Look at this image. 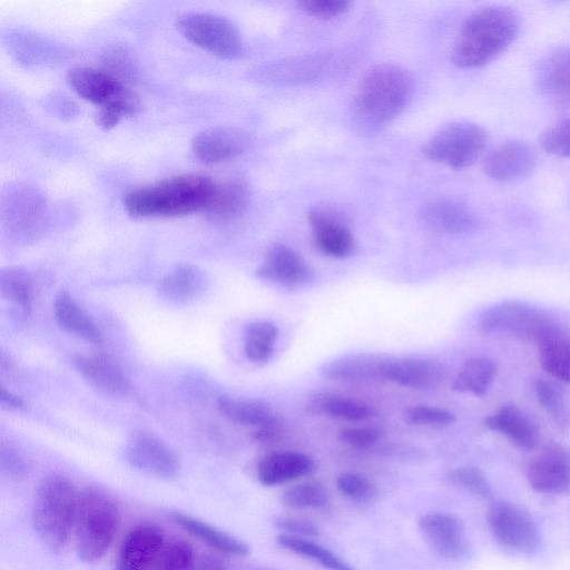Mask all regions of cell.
I'll list each match as a JSON object with an SVG mask.
<instances>
[{
	"label": "cell",
	"mask_w": 570,
	"mask_h": 570,
	"mask_svg": "<svg viewBox=\"0 0 570 570\" xmlns=\"http://www.w3.org/2000/svg\"><path fill=\"white\" fill-rule=\"evenodd\" d=\"M519 29V17L510 8L490 6L478 9L462 23L451 50V60L464 69L483 67L509 48Z\"/></svg>",
	"instance_id": "obj_1"
},
{
	"label": "cell",
	"mask_w": 570,
	"mask_h": 570,
	"mask_svg": "<svg viewBox=\"0 0 570 570\" xmlns=\"http://www.w3.org/2000/svg\"><path fill=\"white\" fill-rule=\"evenodd\" d=\"M216 183L207 176L186 174L141 186L124 199L134 217H176L205 210Z\"/></svg>",
	"instance_id": "obj_2"
},
{
	"label": "cell",
	"mask_w": 570,
	"mask_h": 570,
	"mask_svg": "<svg viewBox=\"0 0 570 570\" xmlns=\"http://www.w3.org/2000/svg\"><path fill=\"white\" fill-rule=\"evenodd\" d=\"M413 81L394 63L372 67L362 78L354 100V112L365 129H377L397 117L409 105Z\"/></svg>",
	"instance_id": "obj_3"
},
{
	"label": "cell",
	"mask_w": 570,
	"mask_h": 570,
	"mask_svg": "<svg viewBox=\"0 0 570 570\" xmlns=\"http://www.w3.org/2000/svg\"><path fill=\"white\" fill-rule=\"evenodd\" d=\"M80 492L62 475L45 478L37 487L31 520L42 544L52 552L62 551L75 532Z\"/></svg>",
	"instance_id": "obj_4"
},
{
	"label": "cell",
	"mask_w": 570,
	"mask_h": 570,
	"mask_svg": "<svg viewBox=\"0 0 570 570\" xmlns=\"http://www.w3.org/2000/svg\"><path fill=\"white\" fill-rule=\"evenodd\" d=\"M121 523L117 502L106 491L88 488L80 493L75 524V548L87 563L100 561L110 549Z\"/></svg>",
	"instance_id": "obj_5"
},
{
	"label": "cell",
	"mask_w": 570,
	"mask_h": 570,
	"mask_svg": "<svg viewBox=\"0 0 570 570\" xmlns=\"http://www.w3.org/2000/svg\"><path fill=\"white\" fill-rule=\"evenodd\" d=\"M488 132L471 121H454L440 128L425 144L431 160L460 170L474 164L484 153Z\"/></svg>",
	"instance_id": "obj_6"
},
{
	"label": "cell",
	"mask_w": 570,
	"mask_h": 570,
	"mask_svg": "<svg viewBox=\"0 0 570 570\" xmlns=\"http://www.w3.org/2000/svg\"><path fill=\"white\" fill-rule=\"evenodd\" d=\"M483 333H501L538 344L558 326L544 311L519 301H505L489 307L479 320Z\"/></svg>",
	"instance_id": "obj_7"
},
{
	"label": "cell",
	"mask_w": 570,
	"mask_h": 570,
	"mask_svg": "<svg viewBox=\"0 0 570 570\" xmlns=\"http://www.w3.org/2000/svg\"><path fill=\"white\" fill-rule=\"evenodd\" d=\"M177 28L187 40L215 56L235 58L243 51L238 28L223 16L186 12L178 17Z\"/></svg>",
	"instance_id": "obj_8"
},
{
	"label": "cell",
	"mask_w": 570,
	"mask_h": 570,
	"mask_svg": "<svg viewBox=\"0 0 570 570\" xmlns=\"http://www.w3.org/2000/svg\"><path fill=\"white\" fill-rule=\"evenodd\" d=\"M489 528L497 542L508 550L531 553L541 546V533L533 519L508 501H493L487 512Z\"/></svg>",
	"instance_id": "obj_9"
},
{
	"label": "cell",
	"mask_w": 570,
	"mask_h": 570,
	"mask_svg": "<svg viewBox=\"0 0 570 570\" xmlns=\"http://www.w3.org/2000/svg\"><path fill=\"white\" fill-rule=\"evenodd\" d=\"M125 455L132 468L157 479L174 480L180 471L174 450L150 432L134 433L127 442Z\"/></svg>",
	"instance_id": "obj_10"
},
{
	"label": "cell",
	"mask_w": 570,
	"mask_h": 570,
	"mask_svg": "<svg viewBox=\"0 0 570 570\" xmlns=\"http://www.w3.org/2000/svg\"><path fill=\"white\" fill-rule=\"evenodd\" d=\"M2 220L14 236L35 237L48 222L47 200L33 188L18 187L3 199Z\"/></svg>",
	"instance_id": "obj_11"
},
{
	"label": "cell",
	"mask_w": 570,
	"mask_h": 570,
	"mask_svg": "<svg viewBox=\"0 0 570 570\" xmlns=\"http://www.w3.org/2000/svg\"><path fill=\"white\" fill-rule=\"evenodd\" d=\"M530 487L543 494H562L570 490V451L561 444L542 446L527 465Z\"/></svg>",
	"instance_id": "obj_12"
},
{
	"label": "cell",
	"mask_w": 570,
	"mask_h": 570,
	"mask_svg": "<svg viewBox=\"0 0 570 570\" xmlns=\"http://www.w3.org/2000/svg\"><path fill=\"white\" fill-rule=\"evenodd\" d=\"M533 149L524 141L508 140L483 159V173L492 180L511 183L528 177L535 167Z\"/></svg>",
	"instance_id": "obj_13"
},
{
	"label": "cell",
	"mask_w": 570,
	"mask_h": 570,
	"mask_svg": "<svg viewBox=\"0 0 570 570\" xmlns=\"http://www.w3.org/2000/svg\"><path fill=\"white\" fill-rule=\"evenodd\" d=\"M164 547V534L158 527L139 524L125 537L116 570H151Z\"/></svg>",
	"instance_id": "obj_14"
},
{
	"label": "cell",
	"mask_w": 570,
	"mask_h": 570,
	"mask_svg": "<svg viewBox=\"0 0 570 570\" xmlns=\"http://www.w3.org/2000/svg\"><path fill=\"white\" fill-rule=\"evenodd\" d=\"M256 274L262 279L284 287L302 286L314 278L313 269L303 258L281 243L269 247Z\"/></svg>",
	"instance_id": "obj_15"
},
{
	"label": "cell",
	"mask_w": 570,
	"mask_h": 570,
	"mask_svg": "<svg viewBox=\"0 0 570 570\" xmlns=\"http://www.w3.org/2000/svg\"><path fill=\"white\" fill-rule=\"evenodd\" d=\"M419 528L430 546L449 559L463 557L469 549L461 521L445 512H429L419 520Z\"/></svg>",
	"instance_id": "obj_16"
},
{
	"label": "cell",
	"mask_w": 570,
	"mask_h": 570,
	"mask_svg": "<svg viewBox=\"0 0 570 570\" xmlns=\"http://www.w3.org/2000/svg\"><path fill=\"white\" fill-rule=\"evenodd\" d=\"M308 220L314 244L321 253L334 258L352 255L355 247L354 237L332 208L314 207L308 214Z\"/></svg>",
	"instance_id": "obj_17"
},
{
	"label": "cell",
	"mask_w": 570,
	"mask_h": 570,
	"mask_svg": "<svg viewBox=\"0 0 570 570\" xmlns=\"http://www.w3.org/2000/svg\"><path fill=\"white\" fill-rule=\"evenodd\" d=\"M444 368L436 360L422 356H390L383 380L414 390H429L439 385Z\"/></svg>",
	"instance_id": "obj_18"
},
{
	"label": "cell",
	"mask_w": 570,
	"mask_h": 570,
	"mask_svg": "<svg viewBox=\"0 0 570 570\" xmlns=\"http://www.w3.org/2000/svg\"><path fill=\"white\" fill-rule=\"evenodd\" d=\"M249 144L246 131L229 126L207 128L195 136L191 147L195 156L206 164H216L240 155Z\"/></svg>",
	"instance_id": "obj_19"
},
{
	"label": "cell",
	"mask_w": 570,
	"mask_h": 570,
	"mask_svg": "<svg viewBox=\"0 0 570 570\" xmlns=\"http://www.w3.org/2000/svg\"><path fill=\"white\" fill-rule=\"evenodd\" d=\"M314 469V461L304 453L274 451L259 461L257 479L265 487H275L306 476Z\"/></svg>",
	"instance_id": "obj_20"
},
{
	"label": "cell",
	"mask_w": 570,
	"mask_h": 570,
	"mask_svg": "<svg viewBox=\"0 0 570 570\" xmlns=\"http://www.w3.org/2000/svg\"><path fill=\"white\" fill-rule=\"evenodd\" d=\"M484 425L520 449L531 450L537 445L538 430L533 421L515 404L500 406L485 417Z\"/></svg>",
	"instance_id": "obj_21"
},
{
	"label": "cell",
	"mask_w": 570,
	"mask_h": 570,
	"mask_svg": "<svg viewBox=\"0 0 570 570\" xmlns=\"http://www.w3.org/2000/svg\"><path fill=\"white\" fill-rule=\"evenodd\" d=\"M389 355L358 353L334 358L322 367V375L328 380L360 382L383 380Z\"/></svg>",
	"instance_id": "obj_22"
},
{
	"label": "cell",
	"mask_w": 570,
	"mask_h": 570,
	"mask_svg": "<svg viewBox=\"0 0 570 570\" xmlns=\"http://www.w3.org/2000/svg\"><path fill=\"white\" fill-rule=\"evenodd\" d=\"M72 363L79 374L102 393L116 395L128 389V381L121 370L104 354L77 355Z\"/></svg>",
	"instance_id": "obj_23"
},
{
	"label": "cell",
	"mask_w": 570,
	"mask_h": 570,
	"mask_svg": "<svg viewBox=\"0 0 570 570\" xmlns=\"http://www.w3.org/2000/svg\"><path fill=\"white\" fill-rule=\"evenodd\" d=\"M304 406L312 414L347 422L366 421L375 414L373 407L367 403L332 392H318L309 395Z\"/></svg>",
	"instance_id": "obj_24"
},
{
	"label": "cell",
	"mask_w": 570,
	"mask_h": 570,
	"mask_svg": "<svg viewBox=\"0 0 570 570\" xmlns=\"http://www.w3.org/2000/svg\"><path fill=\"white\" fill-rule=\"evenodd\" d=\"M68 81L80 97L99 106L106 104L126 86L106 70L92 67L70 69Z\"/></svg>",
	"instance_id": "obj_25"
},
{
	"label": "cell",
	"mask_w": 570,
	"mask_h": 570,
	"mask_svg": "<svg viewBox=\"0 0 570 570\" xmlns=\"http://www.w3.org/2000/svg\"><path fill=\"white\" fill-rule=\"evenodd\" d=\"M171 519L184 531L218 552L236 557H244L249 553L246 542L200 519L179 511L173 512Z\"/></svg>",
	"instance_id": "obj_26"
},
{
	"label": "cell",
	"mask_w": 570,
	"mask_h": 570,
	"mask_svg": "<svg viewBox=\"0 0 570 570\" xmlns=\"http://www.w3.org/2000/svg\"><path fill=\"white\" fill-rule=\"evenodd\" d=\"M423 218L435 229L453 234L469 233L475 229L473 213L464 204L453 199H439L426 206Z\"/></svg>",
	"instance_id": "obj_27"
},
{
	"label": "cell",
	"mask_w": 570,
	"mask_h": 570,
	"mask_svg": "<svg viewBox=\"0 0 570 570\" xmlns=\"http://www.w3.org/2000/svg\"><path fill=\"white\" fill-rule=\"evenodd\" d=\"M216 407L229 421L256 429L279 422L267 404L255 399L222 395L216 401Z\"/></svg>",
	"instance_id": "obj_28"
},
{
	"label": "cell",
	"mask_w": 570,
	"mask_h": 570,
	"mask_svg": "<svg viewBox=\"0 0 570 570\" xmlns=\"http://www.w3.org/2000/svg\"><path fill=\"white\" fill-rule=\"evenodd\" d=\"M53 313L58 324L68 333L94 344L101 342L99 328L69 293L61 291L56 296Z\"/></svg>",
	"instance_id": "obj_29"
},
{
	"label": "cell",
	"mask_w": 570,
	"mask_h": 570,
	"mask_svg": "<svg viewBox=\"0 0 570 570\" xmlns=\"http://www.w3.org/2000/svg\"><path fill=\"white\" fill-rule=\"evenodd\" d=\"M537 345L540 364L546 373L570 383V335L558 325Z\"/></svg>",
	"instance_id": "obj_30"
},
{
	"label": "cell",
	"mask_w": 570,
	"mask_h": 570,
	"mask_svg": "<svg viewBox=\"0 0 570 570\" xmlns=\"http://www.w3.org/2000/svg\"><path fill=\"white\" fill-rule=\"evenodd\" d=\"M248 199V187L243 180L230 179L219 184L216 183L206 213L215 220H232L243 214Z\"/></svg>",
	"instance_id": "obj_31"
},
{
	"label": "cell",
	"mask_w": 570,
	"mask_h": 570,
	"mask_svg": "<svg viewBox=\"0 0 570 570\" xmlns=\"http://www.w3.org/2000/svg\"><path fill=\"white\" fill-rule=\"evenodd\" d=\"M495 375V364L484 356L468 358L452 382L456 393H470L475 396L487 394Z\"/></svg>",
	"instance_id": "obj_32"
},
{
	"label": "cell",
	"mask_w": 570,
	"mask_h": 570,
	"mask_svg": "<svg viewBox=\"0 0 570 570\" xmlns=\"http://www.w3.org/2000/svg\"><path fill=\"white\" fill-rule=\"evenodd\" d=\"M276 541L283 549L309 559L326 570H355L353 566L330 549L306 538L279 534Z\"/></svg>",
	"instance_id": "obj_33"
},
{
	"label": "cell",
	"mask_w": 570,
	"mask_h": 570,
	"mask_svg": "<svg viewBox=\"0 0 570 570\" xmlns=\"http://www.w3.org/2000/svg\"><path fill=\"white\" fill-rule=\"evenodd\" d=\"M277 340V327L269 321L250 323L245 332L244 353L255 364L266 363L273 354Z\"/></svg>",
	"instance_id": "obj_34"
},
{
	"label": "cell",
	"mask_w": 570,
	"mask_h": 570,
	"mask_svg": "<svg viewBox=\"0 0 570 570\" xmlns=\"http://www.w3.org/2000/svg\"><path fill=\"white\" fill-rule=\"evenodd\" d=\"M200 281L197 268L191 265H180L161 279L159 292L169 302L184 303L196 294Z\"/></svg>",
	"instance_id": "obj_35"
},
{
	"label": "cell",
	"mask_w": 570,
	"mask_h": 570,
	"mask_svg": "<svg viewBox=\"0 0 570 570\" xmlns=\"http://www.w3.org/2000/svg\"><path fill=\"white\" fill-rule=\"evenodd\" d=\"M1 295L13 302L26 314H30L33 302V286L29 274L20 267H9L0 275Z\"/></svg>",
	"instance_id": "obj_36"
},
{
	"label": "cell",
	"mask_w": 570,
	"mask_h": 570,
	"mask_svg": "<svg viewBox=\"0 0 570 570\" xmlns=\"http://www.w3.org/2000/svg\"><path fill=\"white\" fill-rule=\"evenodd\" d=\"M139 109V97L125 86L115 97L100 106L96 121L100 127L110 129L124 118L137 114Z\"/></svg>",
	"instance_id": "obj_37"
},
{
	"label": "cell",
	"mask_w": 570,
	"mask_h": 570,
	"mask_svg": "<svg viewBox=\"0 0 570 570\" xmlns=\"http://www.w3.org/2000/svg\"><path fill=\"white\" fill-rule=\"evenodd\" d=\"M538 81L549 92L570 90V50H561L550 56L539 70Z\"/></svg>",
	"instance_id": "obj_38"
},
{
	"label": "cell",
	"mask_w": 570,
	"mask_h": 570,
	"mask_svg": "<svg viewBox=\"0 0 570 570\" xmlns=\"http://www.w3.org/2000/svg\"><path fill=\"white\" fill-rule=\"evenodd\" d=\"M281 501L293 509H317L327 505L330 494L318 481H304L287 488Z\"/></svg>",
	"instance_id": "obj_39"
},
{
	"label": "cell",
	"mask_w": 570,
	"mask_h": 570,
	"mask_svg": "<svg viewBox=\"0 0 570 570\" xmlns=\"http://www.w3.org/2000/svg\"><path fill=\"white\" fill-rule=\"evenodd\" d=\"M533 390L539 404L556 424L561 429L567 428L570 423V415L560 390L546 380H535Z\"/></svg>",
	"instance_id": "obj_40"
},
{
	"label": "cell",
	"mask_w": 570,
	"mask_h": 570,
	"mask_svg": "<svg viewBox=\"0 0 570 570\" xmlns=\"http://www.w3.org/2000/svg\"><path fill=\"white\" fill-rule=\"evenodd\" d=\"M193 547L184 540H174L161 550L151 570H195Z\"/></svg>",
	"instance_id": "obj_41"
},
{
	"label": "cell",
	"mask_w": 570,
	"mask_h": 570,
	"mask_svg": "<svg viewBox=\"0 0 570 570\" xmlns=\"http://www.w3.org/2000/svg\"><path fill=\"white\" fill-rule=\"evenodd\" d=\"M451 483L474 495L490 500L493 497L492 488L485 475L476 468L465 465L452 470L449 474Z\"/></svg>",
	"instance_id": "obj_42"
},
{
	"label": "cell",
	"mask_w": 570,
	"mask_h": 570,
	"mask_svg": "<svg viewBox=\"0 0 570 570\" xmlns=\"http://www.w3.org/2000/svg\"><path fill=\"white\" fill-rule=\"evenodd\" d=\"M540 145L548 154L570 158V118L546 128L540 136Z\"/></svg>",
	"instance_id": "obj_43"
},
{
	"label": "cell",
	"mask_w": 570,
	"mask_h": 570,
	"mask_svg": "<svg viewBox=\"0 0 570 570\" xmlns=\"http://www.w3.org/2000/svg\"><path fill=\"white\" fill-rule=\"evenodd\" d=\"M104 70L124 85L135 79L136 63L126 48L112 47L108 49L104 53Z\"/></svg>",
	"instance_id": "obj_44"
},
{
	"label": "cell",
	"mask_w": 570,
	"mask_h": 570,
	"mask_svg": "<svg viewBox=\"0 0 570 570\" xmlns=\"http://www.w3.org/2000/svg\"><path fill=\"white\" fill-rule=\"evenodd\" d=\"M335 483L338 492L353 501H368L376 494L375 484L366 476L357 473H342L337 476Z\"/></svg>",
	"instance_id": "obj_45"
},
{
	"label": "cell",
	"mask_w": 570,
	"mask_h": 570,
	"mask_svg": "<svg viewBox=\"0 0 570 570\" xmlns=\"http://www.w3.org/2000/svg\"><path fill=\"white\" fill-rule=\"evenodd\" d=\"M405 419L411 424L430 428H446L455 421L450 411L430 405L409 407L405 412Z\"/></svg>",
	"instance_id": "obj_46"
},
{
	"label": "cell",
	"mask_w": 570,
	"mask_h": 570,
	"mask_svg": "<svg viewBox=\"0 0 570 570\" xmlns=\"http://www.w3.org/2000/svg\"><path fill=\"white\" fill-rule=\"evenodd\" d=\"M382 431L372 426H345L338 430V440L354 449H367L379 442Z\"/></svg>",
	"instance_id": "obj_47"
},
{
	"label": "cell",
	"mask_w": 570,
	"mask_h": 570,
	"mask_svg": "<svg viewBox=\"0 0 570 570\" xmlns=\"http://www.w3.org/2000/svg\"><path fill=\"white\" fill-rule=\"evenodd\" d=\"M0 466L2 473L14 481L24 479L29 473V462L26 456L12 445H2L0 450Z\"/></svg>",
	"instance_id": "obj_48"
},
{
	"label": "cell",
	"mask_w": 570,
	"mask_h": 570,
	"mask_svg": "<svg viewBox=\"0 0 570 570\" xmlns=\"http://www.w3.org/2000/svg\"><path fill=\"white\" fill-rule=\"evenodd\" d=\"M298 6L311 17L332 19L345 13L351 7V2L347 0H304Z\"/></svg>",
	"instance_id": "obj_49"
},
{
	"label": "cell",
	"mask_w": 570,
	"mask_h": 570,
	"mask_svg": "<svg viewBox=\"0 0 570 570\" xmlns=\"http://www.w3.org/2000/svg\"><path fill=\"white\" fill-rule=\"evenodd\" d=\"M275 527L281 531V534L289 537L308 539L320 533L315 523L298 517H278L275 520Z\"/></svg>",
	"instance_id": "obj_50"
},
{
	"label": "cell",
	"mask_w": 570,
	"mask_h": 570,
	"mask_svg": "<svg viewBox=\"0 0 570 570\" xmlns=\"http://www.w3.org/2000/svg\"><path fill=\"white\" fill-rule=\"evenodd\" d=\"M279 422L257 428L253 433V439L259 443H272L281 438Z\"/></svg>",
	"instance_id": "obj_51"
},
{
	"label": "cell",
	"mask_w": 570,
	"mask_h": 570,
	"mask_svg": "<svg viewBox=\"0 0 570 570\" xmlns=\"http://www.w3.org/2000/svg\"><path fill=\"white\" fill-rule=\"evenodd\" d=\"M195 570H228V567L219 556L207 553L196 559Z\"/></svg>",
	"instance_id": "obj_52"
},
{
	"label": "cell",
	"mask_w": 570,
	"mask_h": 570,
	"mask_svg": "<svg viewBox=\"0 0 570 570\" xmlns=\"http://www.w3.org/2000/svg\"><path fill=\"white\" fill-rule=\"evenodd\" d=\"M0 399L1 403L8 409L19 410L23 407L21 399L7 391L4 386L1 387Z\"/></svg>",
	"instance_id": "obj_53"
}]
</instances>
